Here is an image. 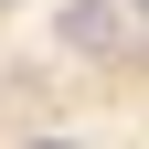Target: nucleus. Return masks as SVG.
<instances>
[{
	"mask_svg": "<svg viewBox=\"0 0 149 149\" xmlns=\"http://www.w3.org/2000/svg\"><path fill=\"white\" fill-rule=\"evenodd\" d=\"M117 32H128L117 0H64V43L74 53H117Z\"/></svg>",
	"mask_w": 149,
	"mask_h": 149,
	"instance_id": "obj_1",
	"label": "nucleus"
},
{
	"mask_svg": "<svg viewBox=\"0 0 149 149\" xmlns=\"http://www.w3.org/2000/svg\"><path fill=\"white\" fill-rule=\"evenodd\" d=\"M22 149H85V139H22Z\"/></svg>",
	"mask_w": 149,
	"mask_h": 149,
	"instance_id": "obj_2",
	"label": "nucleus"
},
{
	"mask_svg": "<svg viewBox=\"0 0 149 149\" xmlns=\"http://www.w3.org/2000/svg\"><path fill=\"white\" fill-rule=\"evenodd\" d=\"M128 11H149V0H128Z\"/></svg>",
	"mask_w": 149,
	"mask_h": 149,
	"instance_id": "obj_3",
	"label": "nucleus"
}]
</instances>
